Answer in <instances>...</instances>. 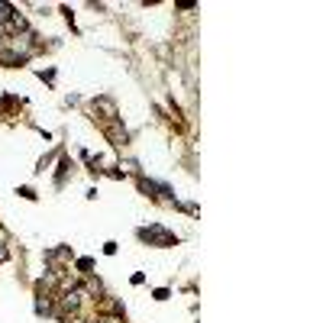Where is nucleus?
Segmentation results:
<instances>
[{
  "mask_svg": "<svg viewBox=\"0 0 323 323\" xmlns=\"http://www.w3.org/2000/svg\"><path fill=\"white\" fill-rule=\"evenodd\" d=\"M139 236H142V239H152V242H159V246H174V242H178L168 230H162V226H149V230H142Z\"/></svg>",
  "mask_w": 323,
  "mask_h": 323,
  "instance_id": "1",
  "label": "nucleus"
},
{
  "mask_svg": "<svg viewBox=\"0 0 323 323\" xmlns=\"http://www.w3.org/2000/svg\"><path fill=\"white\" fill-rule=\"evenodd\" d=\"M0 259H7V249L4 246H0Z\"/></svg>",
  "mask_w": 323,
  "mask_h": 323,
  "instance_id": "2",
  "label": "nucleus"
}]
</instances>
